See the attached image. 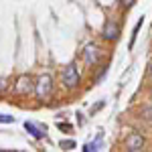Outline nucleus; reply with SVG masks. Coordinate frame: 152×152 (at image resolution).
Instances as JSON below:
<instances>
[{"instance_id":"obj_12","label":"nucleus","mask_w":152,"mask_h":152,"mask_svg":"<svg viewBox=\"0 0 152 152\" xmlns=\"http://www.w3.org/2000/svg\"><path fill=\"white\" fill-rule=\"evenodd\" d=\"M57 126H59V130H65V132H71V130H73V126H71V124H61V122H59Z\"/></svg>"},{"instance_id":"obj_4","label":"nucleus","mask_w":152,"mask_h":152,"mask_svg":"<svg viewBox=\"0 0 152 152\" xmlns=\"http://www.w3.org/2000/svg\"><path fill=\"white\" fill-rule=\"evenodd\" d=\"M142 148H144V138H142V134L132 132L128 138H126V150H130V152H140Z\"/></svg>"},{"instance_id":"obj_9","label":"nucleus","mask_w":152,"mask_h":152,"mask_svg":"<svg viewBox=\"0 0 152 152\" xmlns=\"http://www.w3.org/2000/svg\"><path fill=\"white\" fill-rule=\"evenodd\" d=\"M83 150H85V152L99 150V140H97V142H89V144H85V146H83Z\"/></svg>"},{"instance_id":"obj_11","label":"nucleus","mask_w":152,"mask_h":152,"mask_svg":"<svg viewBox=\"0 0 152 152\" xmlns=\"http://www.w3.org/2000/svg\"><path fill=\"white\" fill-rule=\"evenodd\" d=\"M0 122H2V124H12V122H14V118L6 116V114H0Z\"/></svg>"},{"instance_id":"obj_10","label":"nucleus","mask_w":152,"mask_h":152,"mask_svg":"<svg viewBox=\"0 0 152 152\" xmlns=\"http://www.w3.org/2000/svg\"><path fill=\"white\" fill-rule=\"evenodd\" d=\"M140 26H142V20H138V24L134 26V35H132V41H130V47L134 45V41H136V35H138V31H140Z\"/></svg>"},{"instance_id":"obj_3","label":"nucleus","mask_w":152,"mask_h":152,"mask_svg":"<svg viewBox=\"0 0 152 152\" xmlns=\"http://www.w3.org/2000/svg\"><path fill=\"white\" fill-rule=\"evenodd\" d=\"M14 91L18 95H28L35 91V81H33V77L31 75H20L16 83H14Z\"/></svg>"},{"instance_id":"obj_5","label":"nucleus","mask_w":152,"mask_h":152,"mask_svg":"<svg viewBox=\"0 0 152 152\" xmlns=\"http://www.w3.org/2000/svg\"><path fill=\"white\" fill-rule=\"evenodd\" d=\"M102 37H104L105 41H116L118 37H120V26H118L116 20H105L104 24V31H102Z\"/></svg>"},{"instance_id":"obj_6","label":"nucleus","mask_w":152,"mask_h":152,"mask_svg":"<svg viewBox=\"0 0 152 152\" xmlns=\"http://www.w3.org/2000/svg\"><path fill=\"white\" fill-rule=\"evenodd\" d=\"M83 59H85L87 65H95L97 59H99V49H97V45H94V43L85 45V49H83Z\"/></svg>"},{"instance_id":"obj_7","label":"nucleus","mask_w":152,"mask_h":152,"mask_svg":"<svg viewBox=\"0 0 152 152\" xmlns=\"http://www.w3.org/2000/svg\"><path fill=\"white\" fill-rule=\"evenodd\" d=\"M24 130L33 136V138H37V140H43L45 138V132H47V128H43V126H37L35 122H24Z\"/></svg>"},{"instance_id":"obj_14","label":"nucleus","mask_w":152,"mask_h":152,"mask_svg":"<svg viewBox=\"0 0 152 152\" xmlns=\"http://www.w3.org/2000/svg\"><path fill=\"white\" fill-rule=\"evenodd\" d=\"M134 2H136V0H122V4H124V6H132Z\"/></svg>"},{"instance_id":"obj_8","label":"nucleus","mask_w":152,"mask_h":152,"mask_svg":"<svg viewBox=\"0 0 152 152\" xmlns=\"http://www.w3.org/2000/svg\"><path fill=\"white\" fill-rule=\"evenodd\" d=\"M59 146H61L63 150H71V148H75V142H73V140H61V142H59Z\"/></svg>"},{"instance_id":"obj_1","label":"nucleus","mask_w":152,"mask_h":152,"mask_svg":"<svg viewBox=\"0 0 152 152\" xmlns=\"http://www.w3.org/2000/svg\"><path fill=\"white\" fill-rule=\"evenodd\" d=\"M53 94V77L49 73H43L35 81V95L39 99H49Z\"/></svg>"},{"instance_id":"obj_2","label":"nucleus","mask_w":152,"mask_h":152,"mask_svg":"<svg viewBox=\"0 0 152 152\" xmlns=\"http://www.w3.org/2000/svg\"><path fill=\"white\" fill-rule=\"evenodd\" d=\"M79 81H81V77H79L77 65H75V63H69V65L63 69V83H65V87L75 89V87L79 85Z\"/></svg>"},{"instance_id":"obj_13","label":"nucleus","mask_w":152,"mask_h":152,"mask_svg":"<svg viewBox=\"0 0 152 152\" xmlns=\"http://www.w3.org/2000/svg\"><path fill=\"white\" fill-rule=\"evenodd\" d=\"M4 89H6V79L0 77V91H4Z\"/></svg>"}]
</instances>
